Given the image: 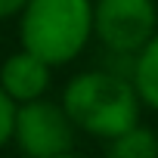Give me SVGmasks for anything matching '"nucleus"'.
<instances>
[{
	"label": "nucleus",
	"instance_id": "nucleus-1",
	"mask_svg": "<svg viewBox=\"0 0 158 158\" xmlns=\"http://www.w3.org/2000/svg\"><path fill=\"white\" fill-rule=\"evenodd\" d=\"M62 106L81 133L106 143L139 124L143 112L139 93L130 77L99 68L77 71L62 90Z\"/></svg>",
	"mask_w": 158,
	"mask_h": 158
},
{
	"label": "nucleus",
	"instance_id": "nucleus-2",
	"mask_svg": "<svg viewBox=\"0 0 158 158\" xmlns=\"http://www.w3.org/2000/svg\"><path fill=\"white\" fill-rule=\"evenodd\" d=\"M93 34V0H28L19 13V47L53 68L74 62Z\"/></svg>",
	"mask_w": 158,
	"mask_h": 158
},
{
	"label": "nucleus",
	"instance_id": "nucleus-3",
	"mask_svg": "<svg viewBox=\"0 0 158 158\" xmlns=\"http://www.w3.org/2000/svg\"><path fill=\"white\" fill-rule=\"evenodd\" d=\"M74 121L68 118L62 102L53 99H34L16 106L13 121V143L25 158H56L65 152H74Z\"/></svg>",
	"mask_w": 158,
	"mask_h": 158
},
{
	"label": "nucleus",
	"instance_id": "nucleus-4",
	"mask_svg": "<svg viewBox=\"0 0 158 158\" xmlns=\"http://www.w3.org/2000/svg\"><path fill=\"white\" fill-rule=\"evenodd\" d=\"M155 31V0H93V34L112 53L136 56Z\"/></svg>",
	"mask_w": 158,
	"mask_h": 158
},
{
	"label": "nucleus",
	"instance_id": "nucleus-5",
	"mask_svg": "<svg viewBox=\"0 0 158 158\" xmlns=\"http://www.w3.org/2000/svg\"><path fill=\"white\" fill-rule=\"evenodd\" d=\"M0 87L16 106L44 99L53 87V65L44 62L40 56H34L31 50L19 47L0 65Z\"/></svg>",
	"mask_w": 158,
	"mask_h": 158
},
{
	"label": "nucleus",
	"instance_id": "nucleus-6",
	"mask_svg": "<svg viewBox=\"0 0 158 158\" xmlns=\"http://www.w3.org/2000/svg\"><path fill=\"white\" fill-rule=\"evenodd\" d=\"M130 81L139 93V102L152 112H158V31L152 34V40L133 56V71Z\"/></svg>",
	"mask_w": 158,
	"mask_h": 158
},
{
	"label": "nucleus",
	"instance_id": "nucleus-7",
	"mask_svg": "<svg viewBox=\"0 0 158 158\" xmlns=\"http://www.w3.org/2000/svg\"><path fill=\"white\" fill-rule=\"evenodd\" d=\"M109 158H158V133L133 124L130 130L109 139Z\"/></svg>",
	"mask_w": 158,
	"mask_h": 158
},
{
	"label": "nucleus",
	"instance_id": "nucleus-8",
	"mask_svg": "<svg viewBox=\"0 0 158 158\" xmlns=\"http://www.w3.org/2000/svg\"><path fill=\"white\" fill-rule=\"evenodd\" d=\"M13 121H16V102L0 87V149L13 143Z\"/></svg>",
	"mask_w": 158,
	"mask_h": 158
},
{
	"label": "nucleus",
	"instance_id": "nucleus-9",
	"mask_svg": "<svg viewBox=\"0 0 158 158\" xmlns=\"http://www.w3.org/2000/svg\"><path fill=\"white\" fill-rule=\"evenodd\" d=\"M28 0H0V22L3 19H19V13L25 10Z\"/></svg>",
	"mask_w": 158,
	"mask_h": 158
},
{
	"label": "nucleus",
	"instance_id": "nucleus-10",
	"mask_svg": "<svg viewBox=\"0 0 158 158\" xmlns=\"http://www.w3.org/2000/svg\"><path fill=\"white\" fill-rule=\"evenodd\" d=\"M56 158H87V155H77V152H65V155H56Z\"/></svg>",
	"mask_w": 158,
	"mask_h": 158
}]
</instances>
